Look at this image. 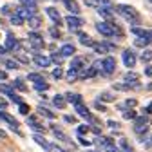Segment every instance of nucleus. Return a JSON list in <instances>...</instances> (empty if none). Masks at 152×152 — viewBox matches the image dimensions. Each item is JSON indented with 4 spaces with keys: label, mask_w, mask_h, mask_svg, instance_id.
<instances>
[{
    "label": "nucleus",
    "mask_w": 152,
    "mask_h": 152,
    "mask_svg": "<svg viewBox=\"0 0 152 152\" xmlns=\"http://www.w3.org/2000/svg\"><path fill=\"white\" fill-rule=\"evenodd\" d=\"M120 145H121V148H123L125 152H134V150H132V148L129 147V143H127V140H121V141H120Z\"/></svg>",
    "instance_id": "obj_44"
},
{
    "label": "nucleus",
    "mask_w": 152,
    "mask_h": 152,
    "mask_svg": "<svg viewBox=\"0 0 152 152\" xmlns=\"http://www.w3.org/2000/svg\"><path fill=\"white\" fill-rule=\"evenodd\" d=\"M80 143H82L83 147H87V145H91V141H87L85 138H80Z\"/></svg>",
    "instance_id": "obj_54"
},
{
    "label": "nucleus",
    "mask_w": 152,
    "mask_h": 152,
    "mask_svg": "<svg viewBox=\"0 0 152 152\" xmlns=\"http://www.w3.org/2000/svg\"><path fill=\"white\" fill-rule=\"evenodd\" d=\"M27 125H29V127H33L36 132H44V130H45V129H44V125L38 121V118H36V116H29V118H27Z\"/></svg>",
    "instance_id": "obj_13"
},
{
    "label": "nucleus",
    "mask_w": 152,
    "mask_h": 152,
    "mask_svg": "<svg viewBox=\"0 0 152 152\" xmlns=\"http://www.w3.org/2000/svg\"><path fill=\"white\" fill-rule=\"evenodd\" d=\"M109 127H112V129H120V123H116V121H109Z\"/></svg>",
    "instance_id": "obj_53"
},
{
    "label": "nucleus",
    "mask_w": 152,
    "mask_h": 152,
    "mask_svg": "<svg viewBox=\"0 0 152 152\" xmlns=\"http://www.w3.org/2000/svg\"><path fill=\"white\" fill-rule=\"evenodd\" d=\"M92 47H94V51H96V53H102V54L110 53V51L116 49L112 44H107V42H94V44H92Z\"/></svg>",
    "instance_id": "obj_6"
},
{
    "label": "nucleus",
    "mask_w": 152,
    "mask_h": 152,
    "mask_svg": "<svg viewBox=\"0 0 152 152\" xmlns=\"http://www.w3.org/2000/svg\"><path fill=\"white\" fill-rule=\"evenodd\" d=\"M9 11H11V6H6V7L2 9V13H9Z\"/></svg>",
    "instance_id": "obj_57"
},
{
    "label": "nucleus",
    "mask_w": 152,
    "mask_h": 152,
    "mask_svg": "<svg viewBox=\"0 0 152 152\" xmlns=\"http://www.w3.org/2000/svg\"><path fill=\"white\" fill-rule=\"evenodd\" d=\"M65 22H67V26H69V29L71 31H74V33H78V29L82 27V24H83V20H82V18L78 16V15H71V16H67L65 18Z\"/></svg>",
    "instance_id": "obj_5"
},
{
    "label": "nucleus",
    "mask_w": 152,
    "mask_h": 152,
    "mask_svg": "<svg viewBox=\"0 0 152 152\" xmlns=\"http://www.w3.org/2000/svg\"><path fill=\"white\" fill-rule=\"evenodd\" d=\"M145 74H147V76H150V74H152V69H150V65H147V67H145Z\"/></svg>",
    "instance_id": "obj_55"
},
{
    "label": "nucleus",
    "mask_w": 152,
    "mask_h": 152,
    "mask_svg": "<svg viewBox=\"0 0 152 152\" xmlns=\"http://www.w3.org/2000/svg\"><path fill=\"white\" fill-rule=\"evenodd\" d=\"M62 76H64V71H62L60 67H56V69L53 71V78H56V80H60Z\"/></svg>",
    "instance_id": "obj_41"
},
{
    "label": "nucleus",
    "mask_w": 152,
    "mask_h": 152,
    "mask_svg": "<svg viewBox=\"0 0 152 152\" xmlns=\"http://www.w3.org/2000/svg\"><path fill=\"white\" fill-rule=\"evenodd\" d=\"M51 60H53L56 65L60 67V65H62V62H64V56H62V54H58V53H54V54L51 56Z\"/></svg>",
    "instance_id": "obj_33"
},
{
    "label": "nucleus",
    "mask_w": 152,
    "mask_h": 152,
    "mask_svg": "<svg viewBox=\"0 0 152 152\" xmlns=\"http://www.w3.org/2000/svg\"><path fill=\"white\" fill-rule=\"evenodd\" d=\"M82 65H83V58H82V56H76V58L71 62V69H74V71H80Z\"/></svg>",
    "instance_id": "obj_23"
},
{
    "label": "nucleus",
    "mask_w": 152,
    "mask_h": 152,
    "mask_svg": "<svg viewBox=\"0 0 152 152\" xmlns=\"http://www.w3.org/2000/svg\"><path fill=\"white\" fill-rule=\"evenodd\" d=\"M74 51H76V47H74V45H71V44H65V45L62 47L60 54H62V56H72V54H74Z\"/></svg>",
    "instance_id": "obj_20"
},
{
    "label": "nucleus",
    "mask_w": 152,
    "mask_h": 152,
    "mask_svg": "<svg viewBox=\"0 0 152 152\" xmlns=\"http://www.w3.org/2000/svg\"><path fill=\"white\" fill-rule=\"evenodd\" d=\"M65 98H67L71 103H80V102H82V96H80V94H72V92H69Z\"/></svg>",
    "instance_id": "obj_28"
},
{
    "label": "nucleus",
    "mask_w": 152,
    "mask_h": 152,
    "mask_svg": "<svg viewBox=\"0 0 152 152\" xmlns=\"http://www.w3.org/2000/svg\"><path fill=\"white\" fill-rule=\"evenodd\" d=\"M94 76H96V67H89V69L82 74V78L85 80V78H94Z\"/></svg>",
    "instance_id": "obj_29"
},
{
    "label": "nucleus",
    "mask_w": 152,
    "mask_h": 152,
    "mask_svg": "<svg viewBox=\"0 0 152 152\" xmlns=\"http://www.w3.org/2000/svg\"><path fill=\"white\" fill-rule=\"evenodd\" d=\"M9 22H11L13 26H22V24H24V20H22L20 16H16V15H13V16H11V20H9Z\"/></svg>",
    "instance_id": "obj_38"
},
{
    "label": "nucleus",
    "mask_w": 152,
    "mask_h": 152,
    "mask_svg": "<svg viewBox=\"0 0 152 152\" xmlns=\"http://www.w3.org/2000/svg\"><path fill=\"white\" fill-rule=\"evenodd\" d=\"M136 44L138 45H150V38H140Z\"/></svg>",
    "instance_id": "obj_48"
},
{
    "label": "nucleus",
    "mask_w": 152,
    "mask_h": 152,
    "mask_svg": "<svg viewBox=\"0 0 152 152\" xmlns=\"http://www.w3.org/2000/svg\"><path fill=\"white\" fill-rule=\"evenodd\" d=\"M15 87H16L18 91H22V92H26V91H27V87L24 85V82H22V80H15Z\"/></svg>",
    "instance_id": "obj_39"
},
{
    "label": "nucleus",
    "mask_w": 152,
    "mask_h": 152,
    "mask_svg": "<svg viewBox=\"0 0 152 152\" xmlns=\"http://www.w3.org/2000/svg\"><path fill=\"white\" fill-rule=\"evenodd\" d=\"M27 78H29L31 82H34V83H36V82H42V80H44L42 76H40V74H36V72H29V74H27Z\"/></svg>",
    "instance_id": "obj_37"
},
{
    "label": "nucleus",
    "mask_w": 152,
    "mask_h": 152,
    "mask_svg": "<svg viewBox=\"0 0 152 152\" xmlns=\"http://www.w3.org/2000/svg\"><path fill=\"white\" fill-rule=\"evenodd\" d=\"M7 78V76H6V72H2V71H0V80H6Z\"/></svg>",
    "instance_id": "obj_58"
},
{
    "label": "nucleus",
    "mask_w": 152,
    "mask_h": 152,
    "mask_svg": "<svg viewBox=\"0 0 152 152\" xmlns=\"http://www.w3.org/2000/svg\"><path fill=\"white\" fill-rule=\"evenodd\" d=\"M123 118H125V120H134V118H136V112H134V110H127V112L123 114Z\"/></svg>",
    "instance_id": "obj_45"
},
{
    "label": "nucleus",
    "mask_w": 152,
    "mask_h": 152,
    "mask_svg": "<svg viewBox=\"0 0 152 152\" xmlns=\"http://www.w3.org/2000/svg\"><path fill=\"white\" fill-rule=\"evenodd\" d=\"M136 103H138L136 100H127V102H125V105H120V107H121V109H125V107L132 109V107H136Z\"/></svg>",
    "instance_id": "obj_42"
},
{
    "label": "nucleus",
    "mask_w": 152,
    "mask_h": 152,
    "mask_svg": "<svg viewBox=\"0 0 152 152\" xmlns=\"http://www.w3.org/2000/svg\"><path fill=\"white\" fill-rule=\"evenodd\" d=\"M29 45L33 49H42L45 44H44V36L42 34H38V33H29Z\"/></svg>",
    "instance_id": "obj_4"
},
{
    "label": "nucleus",
    "mask_w": 152,
    "mask_h": 152,
    "mask_svg": "<svg viewBox=\"0 0 152 152\" xmlns=\"http://www.w3.org/2000/svg\"><path fill=\"white\" fill-rule=\"evenodd\" d=\"M125 83L130 85V87H138V74H136V72L125 74Z\"/></svg>",
    "instance_id": "obj_17"
},
{
    "label": "nucleus",
    "mask_w": 152,
    "mask_h": 152,
    "mask_svg": "<svg viewBox=\"0 0 152 152\" xmlns=\"http://www.w3.org/2000/svg\"><path fill=\"white\" fill-rule=\"evenodd\" d=\"M0 92H2V94H7V96L9 98H13L15 96V92H13V87H9V85H0Z\"/></svg>",
    "instance_id": "obj_26"
},
{
    "label": "nucleus",
    "mask_w": 152,
    "mask_h": 152,
    "mask_svg": "<svg viewBox=\"0 0 152 152\" xmlns=\"http://www.w3.org/2000/svg\"><path fill=\"white\" fill-rule=\"evenodd\" d=\"M0 53H6V49H4V45H0Z\"/></svg>",
    "instance_id": "obj_60"
},
{
    "label": "nucleus",
    "mask_w": 152,
    "mask_h": 152,
    "mask_svg": "<svg viewBox=\"0 0 152 152\" xmlns=\"http://www.w3.org/2000/svg\"><path fill=\"white\" fill-rule=\"evenodd\" d=\"M121 58H123V64L127 65V67H134L136 65V54L132 53V51H123V54H121Z\"/></svg>",
    "instance_id": "obj_8"
},
{
    "label": "nucleus",
    "mask_w": 152,
    "mask_h": 152,
    "mask_svg": "<svg viewBox=\"0 0 152 152\" xmlns=\"http://www.w3.org/2000/svg\"><path fill=\"white\" fill-rule=\"evenodd\" d=\"M78 34H80V42H82L83 45H92V44H94V40H92L91 36H87V34H83V33H78Z\"/></svg>",
    "instance_id": "obj_27"
},
{
    "label": "nucleus",
    "mask_w": 152,
    "mask_h": 152,
    "mask_svg": "<svg viewBox=\"0 0 152 152\" xmlns=\"http://www.w3.org/2000/svg\"><path fill=\"white\" fill-rule=\"evenodd\" d=\"M6 67H7V69H15V71H16V69H18V64H16V62H13V60H6Z\"/></svg>",
    "instance_id": "obj_46"
},
{
    "label": "nucleus",
    "mask_w": 152,
    "mask_h": 152,
    "mask_svg": "<svg viewBox=\"0 0 152 152\" xmlns=\"http://www.w3.org/2000/svg\"><path fill=\"white\" fill-rule=\"evenodd\" d=\"M53 103L58 107V109H65V105H67V103H65V98L62 96V94H56V96L53 98Z\"/></svg>",
    "instance_id": "obj_21"
},
{
    "label": "nucleus",
    "mask_w": 152,
    "mask_h": 152,
    "mask_svg": "<svg viewBox=\"0 0 152 152\" xmlns=\"http://www.w3.org/2000/svg\"><path fill=\"white\" fill-rule=\"evenodd\" d=\"M96 143H98V145H100L102 148H105V150H109V148H110V147L114 145L110 138H98V140H96Z\"/></svg>",
    "instance_id": "obj_19"
},
{
    "label": "nucleus",
    "mask_w": 152,
    "mask_h": 152,
    "mask_svg": "<svg viewBox=\"0 0 152 152\" xmlns=\"http://www.w3.org/2000/svg\"><path fill=\"white\" fill-rule=\"evenodd\" d=\"M118 11L127 18V20L130 22V24H140V20H141V18H140V13L134 9V7H132V6H127V4H120L118 6Z\"/></svg>",
    "instance_id": "obj_1"
},
{
    "label": "nucleus",
    "mask_w": 152,
    "mask_h": 152,
    "mask_svg": "<svg viewBox=\"0 0 152 152\" xmlns=\"http://www.w3.org/2000/svg\"><path fill=\"white\" fill-rule=\"evenodd\" d=\"M22 6L29 7V9H36V0H20Z\"/></svg>",
    "instance_id": "obj_36"
},
{
    "label": "nucleus",
    "mask_w": 152,
    "mask_h": 152,
    "mask_svg": "<svg viewBox=\"0 0 152 152\" xmlns=\"http://www.w3.org/2000/svg\"><path fill=\"white\" fill-rule=\"evenodd\" d=\"M53 132H54V136L58 138L60 141H69V138H67V136H65V134H64V132H62L58 127H56V125H53Z\"/></svg>",
    "instance_id": "obj_24"
},
{
    "label": "nucleus",
    "mask_w": 152,
    "mask_h": 152,
    "mask_svg": "<svg viewBox=\"0 0 152 152\" xmlns=\"http://www.w3.org/2000/svg\"><path fill=\"white\" fill-rule=\"evenodd\" d=\"M45 13H47V16L51 18V20L54 24H58V27H60V24H62V15L58 13V9H56V7H47Z\"/></svg>",
    "instance_id": "obj_10"
},
{
    "label": "nucleus",
    "mask_w": 152,
    "mask_h": 152,
    "mask_svg": "<svg viewBox=\"0 0 152 152\" xmlns=\"http://www.w3.org/2000/svg\"><path fill=\"white\" fill-rule=\"evenodd\" d=\"M100 67H102V74H112L114 69H116V60L110 58V56H107L105 60H102Z\"/></svg>",
    "instance_id": "obj_3"
},
{
    "label": "nucleus",
    "mask_w": 152,
    "mask_h": 152,
    "mask_svg": "<svg viewBox=\"0 0 152 152\" xmlns=\"http://www.w3.org/2000/svg\"><path fill=\"white\" fill-rule=\"evenodd\" d=\"M34 64L38 65V67H49V64H51V60L47 58V56H42V54H36L34 56Z\"/></svg>",
    "instance_id": "obj_15"
},
{
    "label": "nucleus",
    "mask_w": 152,
    "mask_h": 152,
    "mask_svg": "<svg viewBox=\"0 0 152 152\" xmlns=\"http://www.w3.org/2000/svg\"><path fill=\"white\" fill-rule=\"evenodd\" d=\"M89 152H94V150H89Z\"/></svg>",
    "instance_id": "obj_61"
},
{
    "label": "nucleus",
    "mask_w": 152,
    "mask_h": 152,
    "mask_svg": "<svg viewBox=\"0 0 152 152\" xmlns=\"http://www.w3.org/2000/svg\"><path fill=\"white\" fill-rule=\"evenodd\" d=\"M76 76H78V71L71 69V71L67 72V80H69V82H74V80H76Z\"/></svg>",
    "instance_id": "obj_40"
},
{
    "label": "nucleus",
    "mask_w": 152,
    "mask_h": 152,
    "mask_svg": "<svg viewBox=\"0 0 152 152\" xmlns=\"http://www.w3.org/2000/svg\"><path fill=\"white\" fill-rule=\"evenodd\" d=\"M96 109H98V110H105V107H103L102 103H98V102H96Z\"/></svg>",
    "instance_id": "obj_56"
},
{
    "label": "nucleus",
    "mask_w": 152,
    "mask_h": 152,
    "mask_svg": "<svg viewBox=\"0 0 152 152\" xmlns=\"http://www.w3.org/2000/svg\"><path fill=\"white\" fill-rule=\"evenodd\" d=\"M34 89H36L38 92H44V91H47V89H49V85H47V82H44V80H42V82H36V83H34Z\"/></svg>",
    "instance_id": "obj_30"
},
{
    "label": "nucleus",
    "mask_w": 152,
    "mask_h": 152,
    "mask_svg": "<svg viewBox=\"0 0 152 152\" xmlns=\"http://www.w3.org/2000/svg\"><path fill=\"white\" fill-rule=\"evenodd\" d=\"M130 33H134L136 36L140 38H150V31H145V29H138V27H132Z\"/></svg>",
    "instance_id": "obj_22"
},
{
    "label": "nucleus",
    "mask_w": 152,
    "mask_h": 152,
    "mask_svg": "<svg viewBox=\"0 0 152 152\" xmlns=\"http://www.w3.org/2000/svg\"><path fill=\"white\" fill-rule=\"evenodd\" d=\"M64 4H65V7H67L72 15H78V13H80V6L76 4V0H64Z\"/></svg>",
    "instance_id": "obj_16"
},
{
    "label": "nucleus",
    "mask_w": 152,
    "mask_h": 152,
    "mask_svg": "<svg viewBox=\"0 0 152 152\" xmlns=\"http://www.w3.org/2000/svg\"><path fill=\"white\" fill-rule=\"evenodd\" d=\"M98 13H100L103 18H107V22H112V15H110L105 7H98Z\"/></svg>",
    "instance_id": "obj_32"
},
{
    "label": "nucleus",
    "mask_w": 152,
    "mask_h": 152,
    "mask_svg": "<svg viewBox=\"0 0 152 152\" xmlns=\"http://www.w3.org/2000/svg\"><path fill=\"white\" fill-rule=\"evenodd\" d=\"M87 130H89V127H87V125H80V127H78V134H85Z\"/></svg>",
    "instance_id": "obj_51"
},
{
    "label": "nucleus",
    "mask_w": 152,
    "mask_h": 152,
    "mask_svg": "<svg viewBox=\"0 0 152 152\" xmlns=\"http://www.w3.org/2000/svg\"><path fill=\"white\" fill-rule=\"evenodd\" d=\"M16 58H18V60H20L22 64H29V58H27V56H26V54H16Z\"/></svg>",
    "instance_id": "obj_50"
},
{
    "label": "nucleus",
    "mask_w": 152,
    "mask_h": 152,
    "mask_svg": "<svg viewBox=\"0 0 152 152\" xmlns=\"http://www.w3.org/2000/svg\"><path fill=\"white\" fill-rule=\"evenodd\" d=\"M134 120H136V129H141V127H145L148 123V118L147 116H140V118H134Z\"/></svg>",
    "instance_id": "obj_31"
},
{
    "label": "nucleus",
    "mask_w": 152,
    "mask_h": 152,
    "mask_svg": "<svg viewBox=\"0 0 152 152\" xmlns=\"http://www.w3.org/2000/svg\"><path fill=\"white\" fill-rule=\"evenodd\" d=\"M38 114H42V116H45V118H49V120H54V114L49 110V109H45V107H38Z\"/></svg>",
    "instance_id": "obj_25"
},
{
    "label": "nucleus",
    "mask_w": 152,
    "mask_h": 152,
    "mask_svg": "<svg viewBox=\"0 0 152 152\" xmlns=\"http://www.w3.org/2000/svg\"><path fill=\"white\" fill-rule=\"evenodd\" d=\"M16 16H20L22 20H26V18H29L31 15H34V9H29V7H26V6H20V7H16V13H15Z\"/></svg>",
    "instance_id": "obj_12"
},
{
    "label": "nucleus",
    "mask_w": 152,
    "mask_h": 152,
    "mask_svg": "<svg viewBox=\"0 0 152 152\" xmlns=\"http://www.w3.org/2000/svg\"><path fill=\"white\" fill-rule=\"evenodd\" d=\"M6 136H7V134H6V132H4L2 129H0V138H6Z\"/></svg>",
    "instance_id": "obj_59"
},
{
    "label": "nucleus",
    "mask_w": 152,
    "mask_h": 152,
    "mask_svg": "<svg viewBox=\"0 0 152 152\" xmlns=\"http://www.w3.org/2000/svg\"><path fill=\"white\" fill-rule=\"evenodd\" d=\"M100 100H103V102H114V94L112 92H102L100 94Z\"/></svg>",
    "instance_id": "obj_34"
},
{
    "label": "nucleus",
    "mask_w": 152,
    "mask_h": 152,
    "mask_svg": "<svg viewBox=\"0 0 152 152\" xmlns=\"http://www.w3.org/2000/svg\"><path fill=\"white\" fill-rule=\"evenodd\" d=\"M64 120H65L67 123H74V121H76V118H74V116H65Z\"/></svg>",
    "instance_id": "obj_52"
},
{
    "label": "nucleus",
    "mask_w": 152,
    "mask_h": 152,
    "mask_svg": "<svg viewBox=\"0 0 152 152\" xmlns=\"http://www.w3.org/2000/svg\"><path fill=\"white\" fill-rule=\"evenodd\" d=\"M27 20H29V26H31L33 29H36V27H40V26H42V18L38 16V15H31Z\"/></svg>",
    "instance_id": "obj_18"
},
{
    "label": "nucleus",
    "mask_w": 152,
    "mask_h": 152,
    "mask_svg": "<svg viewBox=\"0 0 152 152\" xmlns=\"http://www.w3.org/2000/svg\"><path fill=\"white\" fill-rule=\"evenodd\" d=\"M96 29L103 34V36H121L120 34V27L118 26H114L112 22H100V24H96Z\"/></svg>",
    "instance_id": "obj_2"
},
{
    "label": "nucleus",
    "mask_w": 152,
    "mask_h": 152,
    "mask_svg": "<svg viewBox=\"0 0 152 152\" xmlns=\"http://www.w3.org/2000/svg\"><path fill=\"white\" fill-rule=\"evenodd\" d=\"M18 110H20V114H27V112H29V105H26V103L22 102L20 107H18Z\"/></svg>",
    "instance_id": "obj_47"
},
{
    "label": "nucleus",
    "mask_w": 152,
    "mask_h": 152,
    "mask_svg": "<svg viewBox=\"0 0 152 152\" xmlns=\"http://www.w3.org/2000/svg\"><path fill=\"white\" fill-rule=\"evenodd\" d=\"M33 140H34V141H36L38 145H40V147H44L45 150H54V145H53V143H49V141H47L45 138H42V136L34 134V136H33Z\"/></svg>",
    "instance_id": "obj_14"
},
{
    "label": "nucleus",
    "mask_w": 152,
    "mask_h": 152,
    "mask_svg": "<svg viewBox=\"0 0 152 152\" xmlns=\"http://www.w3.org/2000/svg\"><path fill=\"white\" fill-rule=\"evenodd\" d=\"M49 33H51V36H53V38H60V36H62L60 27H56V26H53V27L49 29Z\"/></svg>",
    "instance_id": "obj_35"
},
{
    "label": "nucleus",
    "mask_w": 152,
    "mask_h": 152,
    "mask_svg": "<svg viewBox=\"0 0 152 152\" xmlns=\"http://www.w3.org/2000/svg\"><path fill=\"white\" fill-rule=\"evenodd\" d=\"M0 120H4L6 123H9L11 127H13V130H16L18 134H20V130H18V121L13 118V116H9L7 112H4V110H0Z\"/></svg>",
    "instance_id": "obj_11"
},
{
    "label": "nucleus",
    "mask_w": 152,
    "mask_h": 152,
    "mask_svg": "<svg viewBox=\"0 0 152 152\" xmlns=\"http://www.w3.org/2000/svg\"><path fill=\"white\" fill-rule=\"evenodd\" d=\"M4 49L6 51H16V49H20V42H18L13 34H7V40H6Z\"/></svg>",
    "instance_id": "obj_9"
},
{
    "label": "nucleus",
    "mask_w": 152,
    "mask_h": 152,
    "mask_svg": "<svg viewBox=\"0 0 152 152\" xmlns=\"http://www.w3.org/2000/svg\"><path fill=\"white\" fill-rule=\"evenodd\" d=\"M141 60H143V62H147V64L150 62V51H148V49H147V51L141 54Z\"/></svg>",
    "instance_id": "obj_49"
},
{
    "label": "nucleus",
    "mask_w": 152,
    "mask_h": 152,
    "mask_svg": "<svg viewBox=\"0 0 152 152\" xmlns=\"http://www.w3.org/2000/svg\"><path fill=\"white\" fill-rule=\"evenodd\" d=\"M74 109H76V112H78L82 118H85L87 121H94V118L91 116V112H89V109L83 105V102H80V103H74Z\"/></svg>",
    "instance_id": "obj_7"
},
{
    "label": "nucleus",
    "mask_w": 152,
    "mask_h": 152,
    "mask_svg": "<svg viewBox=\"0 0 152 152\" xmlns=\"http://www.w3.org/2000/svg\"><path fill=\"white\" fill-rule=\"evenodd\" d=\"M114 89H116V91H129L130 85H127V83H116V85H114Z\"/></svg>",
    "instance_id": "obj_43"
}]
</instances>
